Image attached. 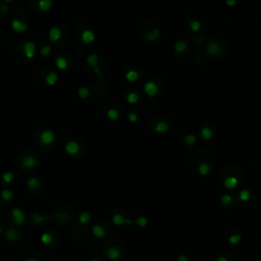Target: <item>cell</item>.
<instances>
[{
    "instance_id": "cell-11",
    "label": "cell",
    "mask_w": 261,
    "mask_h": 261,
    "mask_svg": "<svg viewBox=\"0 0 261 261\" xmlns=\"http://www.w3.org/2000/svg\"><path fill=\"white\" fill-rule=\"evenodd\" d=\"M92 232H93V235L95 236V238H97V239H104L106 236L105 228L102 226H100V224H95V226H93Z\"/></svg>"
},
{
    "instance_id": "cell-32",
    "label": "cell",
    "mask_w": 261,
    "mask_h": 261,
    "mask_svg": "<svg viewBox=\"0 0 261 261\" xmlns=\"http://www.w3.org/2000/svg\"><path fill=\"white\" fill-rule=\"evenodd\" d=\"M185 142L188 146H192L196 143V137L193 134H189L185 137Z\"/></svg>"
},
{
    "instance_id": "cell-15",
    "label": "cell",
    "mask_w": 261,
    "mask_h": 261,
    "mask_svg": "<svg viewBox=\"0 0 261 261\" xmlns=\"http://www.w3.org/2000/svg\"><path fill=\"white\" fill-rule=\"evenodd\" d=\"M210 170H211V165L209 164L208 162L206 161H202V162H200V164H199V167H198V171H199V174L200 175H207L208 173H210Z\"/></svg>"
},
{
    "instance_id": "cell-18",
    "label": "cell",
    "mask_w": 261,
    "mask_h": 261,
    "mask_svg": "<svg viewBox=\"0 0 261 261\" xmlns=\"http://www.w3.org/2000/svg\"><path fill=\"white\" fill-rule=\"evenodd\" d=\"M139 77H140V75H139V72L137 71H129V72H125V80L130 82V83H135L138 79H139Z\"/></svg>"
},
{
    "instance_id": "cell-37",
    "label": "cell",
    "mask_w": 261,
    "mask_h": 261,
    "mask_svg": "<svg viewBox=\"0 0 261 261\" xmlns=\"http://www.w3.org/2000/svg\"><path fill=\"white\" fill-rule=\"evenodd\" d=\"M128 120H129V121H130V122H137V120H138L137 114L134 113V112H130V113L128 114Z\"/></svg>"
},
{
    "instance_id": "cell-5",
    "label": "cell",
    "mask_w": 261,
    "mask_h": 261,
    "mask_svg": "<svg viewBox=\"0 0 261 261\" xmlns=\"http://www.w3.org/2000/svg\"><path fill=\"white\" fill-rule=\"evenodd\" d=\"M87 63L91 67L94 68V71H95V72L97 73L98 76H99V77L102 76L101 72H100V69H99V67H98V56L95 54V53H93V54L89 55L87 57Z\"/></svg>"
},
{
    "instance_id": "cell-30",
    "label": "cell",
    "mask_w": 261,
    "mask_h": 261,
    "mask_svg": "<svg viewBox=\"0 0 261 261\" xmlns=\"http://www.w3.org/2000/svg\"><path fill=\"white\" fill-rule=\"evenodd\" d=\"M220 201L223 204V205H228L232 202V196L230 194H223L220 198Z\"/></svg>"
},
{
    "instance_id": "cell-29",
    "label": "cell",
    "mask_w": 261,
    "mask_h": 261,
    "mask_svg": "<svg viewBox=\"0 0 261 261\" xmlns=\"http://www.w3.org/2000/svg\"><path fill=\"white\" fill-rule=\"evenodd\" d=\"M77 95L81 98V99H86V98H88L90 96V91L88 88L86 87H82L79 89V91H77Z\"/></svg>"
},
{
    "instance_id": "cell-3",
    "label": "cell",
    "mask_w": 261,
    "mask_h": 261,
    "mask_svg": "<svg viewBox=\"0 0 261 261\" xmlns=\"http://www.w3.org/2000/svg\"><path fill=\"white\" fill-rule=\"evenodd\" d=\"M54 140H55V135L50 130H45L44 132L41 134L40 141L43 145H50L54 142Z\"/></svg>"
},
{
    "instance_id": "cell-27",
    "label": "cell",
    "mask_w": 261,
    "mask_h": 261,
    "mask_svg": "<svg viewBox=\"0 0 261 261\" xmlns=\"http://www.w3.org/2000/svg\"><path fill=\"white\" fill-rule=\"evenodd\" d=\"M250 197H251V194H250V192H249V190H247V189H244L239 193V199L243 202L248 201V200L250 199Z\"/></svg>"
},
{
    "instance_id": "cell-25",
    "label": "cell",
    "mask_w": 261,
    "mask_h": 261,
    "mask_svg": "<svg viewBox=\"0 0 261 261\" xmlns=\"http://www.w3.org/2000/svg\"><path fill=\"white\" fill-rule=\"evenodd\" d=\"M107 116H108V118L110 120H117L118 118H120V112H118V110L111 108L107 111Z\"/></svg>"
},
{
    "instance_id": "cell-13",
    "label": "cell",
    "mask_w": 261,
    "mask_h": 261,
    "mask_svg": "<svg viewBox=\"0 0 261 261\" xmlns=\"http://www.w3.org/2000/svg\"><path fill=\"white\" fill-rule=\"evenodd\" d=\"M160 36H161L160 30H159V29H154V30L149 32L148 34L145 36V40L149 41V42H154V41H156L160 38Z\"/></svg>"
},
{
    "instance_id": "cell-17",
    "label": "cell",
    "mask_w": 261,
    "mask_h": 261,
    "mask_svg": "<svg viewBox=\"0 0 261 261\" xmlns=\"http://www.w3.org/2000/svg\"><path fill=\"white\" fill-rule=\"evenodd\" d=\"M55 63H56V67H58V68L60 69V71H65V69H67V67H68V62H67V58H65V57H63V56L57 57Z\"/></svg>"
},
{
    "instance_id": "cell-36",
    "label": "cell",
    "mask_w": 261,
    "mask_h": 261,
    "mask_svg": "<svg viewBox=\"0 0 261 261\" xmlns=\"http://www.w3.org/2000/svg\"><path fill=\"white\" fill-rule=\"evenodd\" d=\"M29 187L31 188V189H35V188L39 185V181H38V178H30V181H29Z\"/></svg>"
},
{
    "instance_id": "cell-31",
    "label": "cell",
    "mask_w": 261,
    "mask_h": 261,
    "mask_svg": "<svg viewBox=\"0 0 261 261\" xmlns=\"http://www.w3.org/2000/svg\"><path fill=\"white\" fill-rule=\"evenodd\" d=\"M190 29L193 32H199L201 29V23L199 20H192L190 23Z\"/></svg>"
},
{
    "instance_id": "cell-7",
    "label": "cell",
    "mask_w": 261,
    "mask_h": 261,
    "mask_svg": "<svg viewBox=\"0 0 261 261\" xmlns=\"http://www.w3.org/2000/svg\"><path fill=\"white\" fill-rule=\"evenodd\" d=\"M35 50H36L35 43L31 42V41H28V42L24 44V51L28 58H33L35 56Z\"/></svg>"
},
{
    "instance_id": "cell-8",
    "label": "cell",
    "mask_w": 261,
    "mask_h": 261,
    "mask_svg": "<svg viewBox=\"0 0 261 261\" xmlns=\"http://www.w3.org/2000/svg\"><path fill=\"white\" fill-rule=\"evenodd\" d=\"M106 255H107L108 257V259L110 260H112V261H116L118 259H120V257H121V253H120V250L118 249L117 247H110L108 250H107V253H106Z\"/></svg>"
},
{
    "instance_id": "cell-12",
    "label": "cell",
    "mask_w": 261,
    "mask_h": 261,
    "mask_svg": "<svg viewBox=\"0 0 261 261\" xmlns=\"http://www.w3.org/2000/svg\"><path fill=\"white\" fill-rule=\"evenodd\" d=\"M61 38V30L57 27H53L49 32V40L50 42H56Z\"/></svg>"
},
{
    "instance_id": "cell-21",
    "label": "cell",
    "mask_w": 261,
    "mask_h": 261,
    "mask_svg": "<svg viewBox=\"0 0 261 261\" xmlns=\"http://www.w3.org/2000/svg\"><path fill=\"white\" fill-rule=\"evenodd\" d=\"M187 48H188V45H187V43L185 42V41L179 40V41H177V42L174 43V50L177 52H178V53L186 51Z\"/></svg>"
},
{
    "instance_id": "cell-6",
    "label": "cell",
    "mask_w": 261,
    "mask_h": 261,
    "mask_svg": "<svg viewBox=\"0 0 261 261\" xmlns=\"http://www.w3.org/2000/svg\"><path fill=\"white\" fill-rule=\"evenodd\" d=\"M112 222L115 226H121V224H132L133 220L125 218L124 215H121L120 213H115L112 215Z\"/></svg>"
},
{
    "instance_id": "cell-33",
    "label": "cell",
    "mask_w": 261,
    "mask_h": 261,
    "mask_svg": "<svg viewBox=\"0 0 261 261\" xmlns=\"http://www.w3.org/2000/svg\"><path fill=\"white\" fill-rule=\"evenodd\" d=\"M41 239H42V242L45 245H50L52 243V240H53L51 234H49V232H45V234H43L42 238Z\"/></svg>"
},
{
    "instance_id": "cell-10",
    "label": "cell",
    "mask_w": 261,
    "mask_h": 261,
    "mask_svg": "<svg viewBox=\"0 0 261 261\" xmlns=\"http://www.w3.org/2000/svg\"><path fill=\"white\" fill-rule=\"evenodd\" d=\"M82 41L85 44H91L95 41L96 36L94 34V32L91 30H85L83 33H82Z\"/></svg>"
},
{
    "instance_id": "cell-35",
    "label": "cell",
    "mask_w": 261,
    "mask_h": 261,
    "mask_svg": "<svg viewBox=\"0 0 261 261\" xmlns=\"http://www.w3.org/2000/svg\"><path fill=\"white\" fill-rule=\"evenodd\" d=\"M50 52H51V47L49 46V45H45V46H43L42 48H41V55H43V56H48L49 54H50Z\"/></svg>"
},
{
    "instance_id": "cell-40",
    "label": "cell",
    "mask_w": 261,
    "mask_h": 261,
    "mask_svg": "<svg viewBox=\"0 0 261 261\" xmlns=\"http://www.w3.org/2000/svg\"><path fill=\"white\" fill-rule=\"evenodd\" d=\"M216 261H228V260H227L224 256H219L218 258L216 259Z\"/></svg>"
},
{
    "instance_id": "cell-23",
    "label": "cell",
    "mask_w": 261,
    "mask_h": 261,
    "mask_svg": "<svg viewBox=\"0 0 261 261\" xmlns=\"http://www.w3.org/2000/svg\"><path fill=\"white\" fill-rule=\"evenodd\" d=\"M57 80H58V76H57V73H55V72H50L46 77V83L49 86H54L56 84Z\"/></svg>"
},
{
    "instance_id": "cell-43",
    "label": "cell",
    "mask_w": 261,
    "mask_h": 261,
    "mask_svg": "<svg viewBox=\"0 0 261 261\" xmlns=\"http://www.w3.org/2000/svg\"><path fill=\"white\" fill-rule=\"evenodd\" d=\"M30 261H35V260H30Z\"/></svg>"
},
{
    "instance_id": "cell-28",
    "label": "cell",
    "mask_w": 261,
    "mask_h": 261,
    "mask_svg": "<svg viewBox=\"0 0 261 261\" xmlns=\"http://www.w3.org/2000/svg\"><path fill=\"white\" fill-rule=\"evenodd\" d=\"M241 239H242V237L240 234H234L228 237V243L235 246V245H238L241 242Z\"/></svg>"
},
{
    "instance_id": "cell-34",
    "label": "cell",
    "mask_w": 261,
    "mask_h": 261,
    "mask_svg": "<svg viewBox=\"0 0 261 261\" xmlns=\"http://www.w3.org/2000/svg\"><path fill=\"white\" fill-rule=\"evenodd\" d=\"M135 222H136L139 226L145 227L147 224H148V219H147V217H144V216H141V217L137 218V220Z\"/></svg>"
},
{
    "instance_id": "cell-2",
    "label": "cell",
    "mask_w": 261,
    "mask_h": 261,
    "mask_svg": "<svg viewBox=\"0 0 261 261\" xmlns=\"http://www.w3.org/2000/svg\"><path fill=\"white\" fill-rule=\"evenodd\" d=\"M206 51L209 55L215 56V55H218L220 53V51H221V47H220V45H219V43L217 42V41L212 40V41H210V42L207 43Z\"/></svg>"
},
{
    "instance_id": "cell-42",
    "label": "cell",
    "mask_w": 261,
    "mask_h": 261,
    "mask_svg": "<svg viewBox=\"0 0 261 261\" xmlns=\"http://www.w3.org/2000/svg\"><path fill=\"white\" fill-rule=\"evenodd\" d=\"M6 1H10V0H6Z\"/></svg>"
},
{
    "instance_id": "cell-16",
    "label": "cell",
    "mask_w": 261,
    "mask_h": 261,
    "mask_svg": "<svg viewBox=\"0 0 261 261\" xmlns=\"http://www.w3.org/2000/svg\"><path fill=\"white\" fill-rule=\"evenodd\" d=\"M11 26L12 28H13V30L16 31V32H19V33H23V32H26L27 31V24H24L22 22H19V20L18 19H14L13 22H12L11 24Z\"/></svg>"
},
{
    "instance_id": "cell-26",
    "label": "cell",
    "mask_w": 261,
    "mask_h": 261,
    "mask_svg": "<svg viewBox=\"0 0 261 261\" xmlns=\"http://www.w3.org/2000/svg\"><path fill=\"white\" fill-rule=\"evenodd\" d=\"M36 164H37V160L34 157H27L24 160V165L28 167V168H33V167L36 166Z\"/></svg>"
},
{
    "instance_id": "cell-19",
    "label": "cell",
    "mask_w": 261,
    "mask_h": 261,
    "mask_svg": "<svg viewBox=\"0 0 261 261\" xmlns=\"http://www.w3.org/2000/svg\"><path fill=\"white\" fill-rule=\"evenodd\" d=\"M201 137L206 141H209L213 137V132L208 126H203L201 129Z\"/></svg>"
},
{
    "instance_id": "cell-22",
    "label": "cell",
    "mask_w": 261,
    "mask_h": 261,
    "mask_svg": "<svg viewBox=\"0 0 261 261\" xmlns=\"http://www.w3.org/2000/svg\"><path fill=\"white\" fill-rule=\"evenodd\" d=\"M139 94H137L136 92H130L128 95H126L125 99L129 102L130 104H136L139 101Z\"/></svg>"
},
{
    "instance_id": "cell-41",
    "label": "cell",
    "mask_w": 261,
    "mask_h": 261,
    "mask_svg": "<svg viewBox=\"0 0 261 261\" xmlns=\"http://www.w3.org/2000/svg\"><path fill=\"white\" fill-rule=\"evenodd\" d=\"M89 261H99V260H97V259H90Z\"/></svg>"
},
{
    "instance_id": "cell-9",
    "label": "cell",
    "mask_w": 261,
    "mask_h": 261,
    "mask_svg": "<svg viewBox=\"0 0 261 261\" xmlns=\"http://www.w3.org/2000/svg\"><path fill=\"white\" fill-rule=\"evenodd\" d=\"M239 185V179L238 178H236V177H227L226 178V179H224V182H223V186L226 187V189L227 190H234L235 188H237Z\"/></svg>"
},
{
    "instance_id": "cell-20",
    "label": "cell",
    "mask_w": 261,
    "mask_h": 261,
    "mask_svg": "<svg viewBox=\"0 0 261 261\" xmlns=\"http://www.w3.org/2000/svg\"><path fill=\"white\" fill-rule=\"evenodd\" d=\"M38 6L41 11H48L52 7V1L51 0H40Z\"/></svg>"
},
{
    "instance_id": "cell-1",
    "label": "cell",
    "mask_w": 261,
    "mask_h": 261,
    "mask_svg": "<svg viewBox=\"0 0 261 261\" xmlns=\"http://www.w3.org/2000/svg\"><path fill=\"white\" fill-rule=\"evenodd\" d=\"M144 91L147 94V96L149 97H155L158 95L159 93V88L157 84L153 81H148L147 83L144 85Z\"/></svg>"
},
{
    "instance_id": "cell-4",
    "label": "cell",
    "mask_w": 261,
    "mask_h": 261,
    "mask_svg": "<svg viewBox=\"0 0 261 261\" xmlns=\"http://www.w3.org/2000/svg\"><path fill=\"white\" fill-rule=\"evenodd\" d=\"M65 152L68 155H76L80 151V144L77 141H69L65 144Z\"/></svg>"
},
{
    "instance_id": "cell-24",
    "label": "cell",
    "mask_w": 261,
    "mask_h": 261,
    "mask_svg": "<svg viewBox=\"0 0 261 261\" xmlns=\"http://www.w3.org/2000/svg\"><path fill=\"white\" fill-rule=\"evenodd\" d=\"M90 219H91V215L89 214V212L87 211H84L82 212V213L79 215V221L82 224H86L90 221Z\"/></svg>"
},
{
    "instance_id": "cell-39",
    "label": "cell",
    "mask_w": 261,
    "mask_h": 261,
    "mask_svg": "<svg viewBox=\"0 0 261 261\" xmlns=\"http://www.w3.org/2000/svg\"><path fill=\"white\" fill-rule=\"evenodd\" d=\"M177 261H188V257L186 255L182 254V255H179L177 258Z\"/></svg>"
},
{
    "instance_id": "cell-14",
    "label": "cell",
    "mask_w": 261,
    "mask_h": 261,
    "mask_svg": "<svg viewBox=\"0 0 261 261\" xmlns=\"http://www.w3.org/2000/svg\"><path fill=\"white\" fill-rule=\"evenodd\" d=\"M168 130H169V125L164 120L158 121L156 124V125H155V132H156L157 134H164Z\"/></svg>"
},
{
    "instance_id": "cell-38",
    "label": "cell",
    "mask_w": 261,
    "mask_h": 261,
    "mask_svg": "<svg viewBox=\"0 0 261 261\" xmlns=\"http://www.w3.org/2000/svg\"><path fill=\"white\" fill-rule=\"evenodd\" d=\"M226 4L227 6L232 7L237 4V0H226Z\"/></svg>"
}]
</instances>
